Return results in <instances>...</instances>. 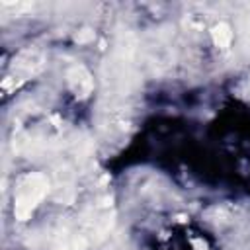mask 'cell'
I'll use <instances>...</instances> for the list:
<instances>
[{"label": "cell", "instance_id": "cell-1", "mask_svg": "<svg viewBox=\"0 0 250 250\" xmlns=\"http://www.w3.org/2000/svg\"><path fill=\"white\" fill-rule=\"evenodd\" d=\"M49 191V178L41 172L27 174L20 180L16 193H14V215L20 221H25L35 207L43 201Z\"/></svg>", "mask_w": 250, "mask_h": 250}, {"label": "cell", "instance_id": "cell-2", "mask_svg": "<svg viewBox=\"0 0 250 250\" xmlns=\"http://www.w3.org/2000/svg\"><path fill=\"white\" fill-rule=\"evenodd\" d=\"M66 82H68L70 90H72L76 96H80V98H86V96L92 92V88H94V80H92L90 72H88L82 64H76V66L68 68V72H66Z\"/></svg>", "mask_w": 250, "mask_h": 250}, {"label": "cell", "instance_id": "cell-3", "mask_svg": "<svg viewBox=\"0 0 250 250\" xmlns=\"http://www.w3.org/2000/svg\"><path fill=\"white\" fill-rule=\"evenodd\" d=\"M43 68V53L37 49H27L20 53V57L14 61V70L21 76H33Z\"/></svg>", "mask_w": 250, "mask_h": 250}, {"label": "cell", "instance_id": "cell-4", "mask_svg": "<svg viewBox=\"0 0 250 250\" xmlns=\"http://www.w3.org/2000/svg\"><path fill=\"white\" fill-rule=\"evenodd\" d=\"M211 37H213V43L219 47V49H227L232 41V29L229 23H217L213 29H211Z\"/></svg>", "mask_w": 250, "mask_h": 250}, {"label": "cell", "instance_id": "cell-5", "mask_svg": "<svg viewBox=\"0 0 250 250\" xmlns=\"http://www.w3.org/2000/svg\"><path fill=\"white\" fill-rule=\"evenodd\" d=\"M92 37H94V33H92L90 29H84V31H80V33L76 35V41H78V43H86V41H90Z\"/></svg>", "mask_w": 250, "mask_h": 250}]
</instances>
